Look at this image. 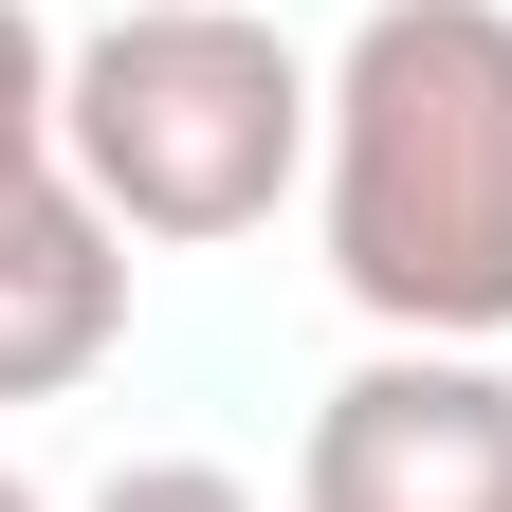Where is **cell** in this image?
Masks as SVG:
<instances>
[{"mask_svg": "<svg viewBox=\"0 0 512 512\" xmlns=\"http://www.w3.org/2000/svg\"><path fill=\"white\" fill-rule=\"evenodd\" d=\"M311 238L384 348H512V0H366L330 37Z\"/></svg>", "mask_w": 512, "mask_h": 512, "instance_id": "6da1fadb", "label": "cell"}, {"mask_svg": "<svg viewBox=\"0 0 512 512\" xmlns=\"http://www.w3.org/2000/svg\"><path fill=\"white\" fill-rule=\"evenodd\" d=\"M311 128H330V55H293L256 0H128L74 37V92H55L74 183L147 256H202L311 202Z\"/></svg>", "mask_w": 512, "mask_h": 512, "instance_id": "7a4b0ae2", "label": "cell"}, {"mask_svg": "<svg viewBox=\"0 0 512 512\" xmlns=\"http://www.w3.org/2000/svg\"><path fill=\"white\" fill-rule=\"evenodd\" d=\"M293 512H512V366L366 348L293 439Z\"/></svg>", "mask_w": 512, "mask_h": 512, "instance_id": "3957f363", "label": "cell"}, {"mask_svg": "<svg viewBox=\"0 0 512 512\" xmlns=\"http://www.w3.org/2000/svg\"><path fill=\"white\" fill-rule=\"evenodd\" d=\"M128 275H147V238H128L74 165L0 183V403H74L128 348Z\"/></svg>", "mask_w": 512, "mask_h": 512, "instance_id": "277c9868", "label": "cell"}, {"mask_svg": "<svg viewBox=\"0 0 512 512\" xmlns=\"http://www.w3.org/2000/svg\"><path fill=\"white\" fill-rule=\"evenodd\" d=\"M55 92H74V37H55L37 0H0V183L74 165V147H55Z\"/></svg>", "mask_w": 512, "mask_h": 512, "instance_id": "5b68a950", "label": "cell"}, {"mask_svg": "<svg viewBox=\"0 0 512 512\" xmlns=\"http://www.w3.org/2000/svg\"><path fill=\"white\" fill-rule=\"evenodd\" d=\"M92 512H256V476H220V458H128V476H92Z\"/></svg>", "mask_w": 512, "mask_h": 512, "instance_id": "8992f818", "label": "cell"}, {"mask_svg": "<svg viewBox=\"0 0 512 512\" xmlns=\"http://www.w3.org/2000/svg\"><path fill=\"white\" fill-rule=\"evenodd\" d=\"M0 512H55V494H37V476H19V458H0Z\"/></svg>", "mask_w": 512, "mask_h": 512, "instance_id": "52a82bcc", "label": "cell"}]
</instances>
